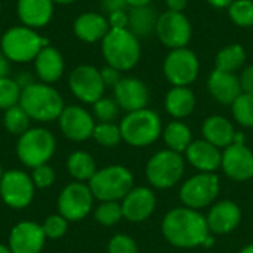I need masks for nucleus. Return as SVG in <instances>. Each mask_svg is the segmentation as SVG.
<instances>
[{"instance_id": "obj_54", "label": "nucleus", "mask_w": 253, "mask_h": 253, "mask_svg": "<svg viewBox=\"0 0 253 253\" xmlns=\"http://www.w3.org/2000/svg\"><path fill=\"white\" fill-rule=\"evenodd\" d=\"M3 173H4V172H3V169H1V166H0V179H1V176H3Z\"/></svg>"}, {"instance_id": "obj_41", "label": "nucleus", "mask_w": 253, "mask_h": 253, "mask_svg": "<svg viewBox=\"0 0 253 253\" xmlns=\"http://www.w3.org/2000/svg\"><path fill=\"white\" fill-rule=\"evenodd\" d=\"M108 253H138V246L132 237L117 234L108 243Z\"/></svg>"}, {"instance_id": "obj_48", "label": "nucleus", "mask_w": 253, "mask_h": 253, "mask_svg": "<svg viewBox=\"0 0 253 253\" xmlns=\"http://www.w3.org/2000/svg\"><path fill=\"white\" fill-rule=\"evenodd\" d=\"M10 70V61L4 56V53L0 50V79L7 77V73Z\"/></svg>"}, {"instance_id": "obj_42", "label": "nucleus", "mask_w": 253, "mask_h": 253, "mask_svg": "<svg viewBox=\"0 0 253 253\" xmlns=\"http://www.w3.org/2000/svg\"><path fill=\"white\" fill-rule=\"evenodd\" d=\"M108 19V24H110V30H125L127 28V21H129V16H127V10H116L113 13H110L107 16Z\"/></svg>"}, {"instance_id": "obj_20", "label": "nucleus", "mask_w": 253, "mask_h": 253, "mask_svg": "<svg viewBox=\"0 0 253 253\" xmlns=\"http://www.w3.org/2000/svg\"><path fill=\"white\" fill-rule=\"evenodd\" d=\"M53 0H18L16 13L22 25L30 28L46 27L53 16Z\"/></svg>"}, {"instance_id": "obj_53", "label": "nucleus", "mask_w": 253, "mask_h": 253, "mask_svg": "<svg viewBox=\"0 0 253 253\" xmlns=\"http://www.w3.org/2000/svg\"><path fill=\"white\" fill-rule=\"evenodd\" d=\"M240 253H253V245L248 246V248H245L243 251H240Z\"/></svg>"}, {"instance_id": "obj_17", "label": "nucleus", "mask_w": 253, "mask_h": 253, "mask_svg": "<svg viewBox=\"0 0 253 253\" xmlns=\"http://www.w3.org/2000/svg\"><path fill=\"white\" fill-rule=\"evenodd\" d=\"M221 166L234 181H248L253 176V153L245 142H233L222 154Z\"/></svg>"}, {"instance_id": "obj_6", "label": "nucleus", "mask_w": 253, "mask_h": 253, "mask_svg": "<svg viewBox=\"0 0 253 253\" xmlns=\"http://www.w3.org/2000/svg\"><path fill=\"white\" fill-rule=\"evenodd\" d=\"M119 126L122 139L132 147H147L162 133V120L159 114L148 108L127 113Z\"/></svg>"}, {"instance_id": "obj_30", "label": "nucleus", "mask_w": 253, "mask_h": 253, "mask_svg": "<svg viewBox=\"0 0 253 253\" xmlns=\"http://www.w3.org/2000/svg\"><path fill=\"white\" fill-rule=\"evenodd\" d=\"M246 62V50L242 44L233 43L222 47L215 58V68L227 73H236Z\"/></svg>"}, {"instance_id": "obj_5", "label": "nucleus", "mask_w": 253, "mask_h": 253, "mask_svg": "<svg viewBox=\"0 0 253 253\" xmlns=\"http://www.w3.org/2000/svg\"><path fill=\"white\" fill-rule=\"evenodd\" d=\"M87 185L95 199L101 202H119L133 188V176L129 169L114 165L96 170Z\"/></svg>"}, {"instance_id": "obj_44", "label": "nucleus", "mask_w": 253, "mask_h": 253, "mask_svg": "<svg viewBox=\"0 0 253 253\" xmlns=\"http://www.w3.org/2000/svg\"><path fill=\"white\" fill-rule=\"evenodd\" d=\"M239 80H240L242 92L243 93H251V95H253V65L246 67L242 71V76L239 77Z\"/></svg>"}, {"instance_id": "obj_23", "label": "nucleus", "mask_w": 253, "mask_h": 253, "mask_svg": "<svg viewBox=\"0 0 253 253\" xmlns=\"http://www.w3.org/2000/svg\"><path fill=\"white\" fill-rule=\"evenodd\" d=\"M33 62H34L36 76L43 83L52 84L58 82L64 74V68H65L64 56L56 47L50 44L44 46Z\"/></svg>"}, {"instance_id": "obj_3", "label": "nucleus", "mask_w": 253, "mask_h": 253, "mask_svg": "<svg viewBox=\"0 0 253 253\" xmlns=\"http://www.w3.org/2000/svg\"><path fill=\"white\" fill-rule=\"evenodd\" d=\"M49 44V40L40 36L34 28L15 25L7 28L0 39V50L15 64H27L36 59L39 52Z\"/></svg>"}, {"instance_id": "obj_39", "label": "nucleus", "mask_w": 253, "mask_h": 253, "mask_svg": "<svg viewBox=\"0 0 253 253\" xmlns=\"http://www.w3.org/2000/svg\"><path fill=\"white\" fill-rule=\"evenodd\" d=\"M42 228H43V233L46 236V239H59L62 237L65 233H67V228H68V221L59 215V213H55V215H49L44 222L42 224Z\"/></svg>"}, {"instance_id": "obj_22", "label": "nucleus", "mask_w": 253, "mask_h": 253, "mask_svg": "<svg viewBox=\"0 0 253 253\" xmlns=\"http://www.w3.org/2000/svg\"><path fill=\"white\" fill-rule=\"evenodd\" d=\"M73 31L76 37L84 43L102 42V39L110 31V24L107 16L98 12L80 13L73 22Z\"/></svg>"}, {"instance_id": "obj_21", "label": "nucleus", "mask_w": 253, "mask_h": 253, "mask_svg": "<svg viewBox=\"0 0 253 253\" xmlns=\"http://www.w3.org/2000/svg\"><path fill=\"white\" fill-rule=\"evenodd\" d=\"M208 89L215 101L225 105H231L242 93L239 77L234 73H227L216 68L208 79Z\"/></svg>"}, {"instance_id": "obj_55", "label": "nucleus", "mask_w": 253, "mask_h": 253, "mask_svg": "<svg viewBox=\"0 0 253 253\" xmlns=\"http://www.w3.org/2000/svg\"><path fill=\"white\" fill-rule=\"evenodd\" d=\"M0 10H1V1H0Z\"/></svg>"}, {"instance_id": "obj_7", "label": "nucleus", "mask_w": 253, "mask_h": 253, "mask_svg": "<svg viewBox=\"0 0 253 253\" xmlns=\"http://www.w3.org/2000/svg\"><path fill=\"white\" fill-rule=\"evenodd\" d=\"M55 136L44 127H30L19 135L16 142V156L19 162L30 169L46 165L55 154Z\"/></svg>"}, {"instance_id": "obj_2", "label": "nucleus", "mask_w": 253, "mask_h": 253, "mask_svg": "<svg viewBox=\"0 0 253 253\" xmlns=\"http://www.w3.org/2000/svg\"><path fill=\"white\" fill-rule=\"evenodd\" d=\"M19 105L31 120L43 123L58 120L65 107L61 93L43 82H34L22 89Z\"/></svg>"}, {"instance_id": "obj_10", "label": "nucleus", "mask_w": 253, "mask_h": 253, "mask_svg": "<svg viewBox=\"0 0 253 253\" xmlns=\"http://www.w3.org/2000/svg\"><path fill=\"white\" fill-rule=\"evenodd\" d=\"M34 182L31 176L19 169L6 170L0 179V197L12 209H25L34 199Z\"/></svg>"}, {"instance_id": "obj_27", "label": "nucleus", "mask_w": 253, "mask_h": 253, "mask_svg": "<svg viewBox=\"0 0 253 253\" xmlns=\"http://www.w3.org/2000/svg\"><path fill=\"white\" fill-rule=\"evenodd\" d=\"M129 21H127V30L138 39H148L153 34H156L157 27V13L154 7L148 6H139V7H130L127 12Z\"/></svg>"}, {"instance_id": "obj_28", "label": "nucleus", "mask_w": 253, "mask_h": 253, "mask_svg": "<svg viewBox=\"0 0 253 253\" xmlns=\"http://www.w3.org/2000/svg\"><path fill=\"white\" fill-rule=\"evenodd\" d=\"M166 111L175 119H184L194 111L196 96L188 86H173L165 98Z\"/></svg>"}, {"instance_id": "obj_35", "label": "nucleus", "mask_w": 253, "mask_h": 253, "mask_svg": "<svg viewBox=\"0 0 253 253\" xmlns=\"http://www.w3.org/2000/svg\"><path fill=\"white\" fill-rule=\"evenodd\" d=\"M92 138L102 147H116L122 141L120 126L114 123H98L95 125Z\"/></svg>"}, {"instance_id": "obj_38", "label": "nucleus", "mask_w": 253, "mask_h": 253, "mask_svg": "<svg viewBox=\"0 0 253 253\" xmlns=\"http://www.w3.org/2000/svg\"><path fill=\"white\" fill-rule=\"evenodd\" d=\"M93 105V116L99 120V123H113L119 114V105L114 99L102 96Z\"/></svg>"}, {"instance_id": "obj_26", "label": "nucleus", "mask_w": 253, "mask_h": 253, "mask_svg": "<svg viewBox=\"0 0 253 253\" xmlns=\"http://www.w3.org/2000/svg\"><path fill=\"white\" fill-rule=\"evenodd\" d=\"M202 133L205 136V141L211 142L212 145L218 148H227L234 142L236 130L230 120H227L222 116H211L205 120L202 126Z\"/></svg>"}, {"instance_id": "obj_46", "label": "nucleus", "mask_w": 253, "mask_h": 253, "mask_svg": "<svg viewBox=\"0 0 253 253\" xmlns=\"http://www.w3.org/2000/svg\"><path fill=\"white\" fill-rule=\"evenodd\" d=\"M165 3H166L168 10H172V12H182V10L187 7L188 0H165Z\"/></svg>"}, {"instance_id": "obj_43", "label": "nucleus", "mask_w": 253, "mask_h": 253, "mask_svg": "<svg viewBox=\"0 0 253 253\" xmlns=\"http://www.w3.org/2000/svg\"><path fill=\"white\" fill-rule=\"evenodd\" d=\"M99 71H101V77H102V80H104L105 87H107V86L114 87V86L122 80V71H119V70H116V68H113V67H110V65H105V67L101 68Z\"/></svg>"}, {"instance_id": "obj_16", "label": "nucleus", "mask_w": 253, "mask_h": 253, "mask_svg": "<svg viewBox=\"0 0 253 253\" xmlns=\"http://www.w3.org/2000/svg\"><path fill=\"white\" fill-rule=\"evenodd\" d=\"M46 242L42 225L33 221L18 222L9 234V249L12 253H40Z\"/></svg>"}, {"instance_id": "obj_51", "label": "nucleus", "mask_w": 253, "mask_h": 253, "mask_svg": "<svg viewBox=\"0 0 253 253\" xmlns=\"http://www.w3.org/2000/svg\"><path fill=\"white\" fill-rule=\"evenodd\" d=\"M76 0H53L55 4H70V3H74Z\"/></svg>"}, {"instance_id": "obj_12", "label": "nucleus", "mask_w": 253, "mask_h": 253, "mask_svg": "<svg viewBox=\"0 0 253 253\" xmlns=\"http://www.w3.org/2000/svg\"><path fill=\"white\" fill-rule=\"evenodd\" d=\"M156 36L170 50L179 49L185 47L190 43L193 36V27L182 12L165 10L159 15Z\"/></svg>"}, {"instance_id": "obj_11", "label": "nucleus", "mask_w": 253, "mask_h": 253, "mask_svg": "<svg viewBox=\"0 0 253 253\" xmlns=\"http://www.w3.org/2000/svg\"><path fill=\"white\" fill-rule=\"evenodd\" d=\"M93 194L89 185L83 182L68 184L58 197V213L68 222H77L84 219L93 206Z\"/></svg>"}, {"instance_id": "obj_45", "label": "nucleus", "mask_w": 253, "mask_h": 253, "mask_svg": "<svg viewBox=\"0 0 253 253\" xmlns=\"http://www.w3.org/2000/svg\"><path fill=\"white\" fill-rule=\"evenodd\" d=\"M99 4H101V9L110 15L116 10H125L127 3L126 0H99Z\"/></svg>"}, {"instance_id": "obj_15", "label": "nucleus", "mask_w": 253, "mask_h": 253, "mask_svg": "<svg viewBox=\"0 0 253 253\" xmlns=\"http://www.w3.org/2000/svg\"><path fill=\"white\" fill-rule=\"evenodd\" d=\"M58 122L62 135L74 142H83L92 138L93 135V129H95L93 116L80 105L64 107Z\"/></svg>"}, {"instance_id": "obj_18", "label": "nucleus", "mask_w": 253, "mask_h": 253, "mask_svg": "<svg viewBox=\"0 0 253 253\" xmlns=\"http://www.w3.org/2000/svg\"><path fill=\"white\" fill-rule=\"evenodd\" d=\"M113 89L114 101L125 111L132 113L147 107L150 95L142 80L136 77H122V80Z\"/></svg>"}, {"instance_id": "obj_37", "label": "nucleus", "mask_w": 253, "mask_h": 253, "mask_svg": "<svg viewBox=\"0 0 253 253\" xmlns=\"http://www.w3.org/2000/svg\"><path fill=\"white\" fill-rule=\"evenodd\" d=\"M122 218L123 211L119 202H101V205L95 211V219L105 227L116 225Z\"/></svg>"}, {"instance_id": "obj_19", "label": "nucleus", "mask_w": 253, "mask_h": 253, "mask_svg": "<svg viewBox=\"0 0 253 253\" xmlns=\"http://www.w3.org/2000/svg\"><path fill=\"white\" fill-rule=\"evenodd\" d=\"M156 208V196L145 187L132 188L122 203L123 218L130 222H142L151 216Z\"/></svg>"}, {"instance_id": "obj_50", "label": "nucleus", "mask_w": 253, "mask_h": 253, "mask_svg": "<svg viewBox=\"0 0 253 253\" xmlns=\"http://www.w3.org/2000/svg\"><path fill=\"white\" fill-rule=\"evenodd\" d=\"M153 0H126L127 6L130 7H139V6H148Z\"/></svg>"}, {"instance_id": "obj_24", "label": "nucleus", "mask_w": 253, "mask_h": 253, "mask_svg": "<svg viewBox=\"0 0 253 253\" xmlns=\"http://www.w3.org/2000/svg\"><path fill=\"white\" fill-rule=\"evenodd\" d=\"M240 219H242L240 208L234 202H228V200L216 203L211 209L206 218L209 231L213 234L231 233L240 224Z\"/></svg>"}, {"instance_id": "obj_40", "label": "nucleus", "mask_w": 253, "mask_h": 253, "mask_svg": "<svg viewBox=\"0 0 253 253\" xmlns=\"http://www.w3.org/2000/svg\"><path fill=\"white\" fill-rule=\"evenodd\" d=\"M31 179L34 182V187L36 188H47L50 187L53 182H55V170L52 166H49L47 163L46 165H40L34 169H31Z\"/></svg>"}, {"instance_id": "obj_49", "label": "nucleus", "mask_w": 253, "mask_h": 253, "mask_svg": "<svg viewBox=\"0 0 253 253\" xmlns=\"http://www.w3.org/2000/svg\"><path fill=\"white\" fill-rule=\"evenodd\" d=\"M211 6L216 7V9H225L228 7L234 0H206Z\"/></svg>"}, {"instance_id": "obj_9", "label": "nucleus", "mask_w": 253, "mask_h": 253, "mask_svg": "<svg viewBox=\"0 0 253 253\" xmlns=\"http://www.w3.org/2000/svg\"><path fill=\"white\" fill-rule=\"evenodd\" d=\"M199 58L188 47L172 49L163 62L165 77L173 86H190L199 77Z\"/></svg>"}, {"instance_id": "obj_31", "label": "nucleus", "mask_w": 253, "mask_h": 253, "mask_svg": "<svg viewBox=\"0 0 253 253\" xmlns=\"http://www.w3.org/2000/svg\"><path fill=\"white\" fill-rule=\"evenodd\" d=\"M165 142L169 147V150L175 151V153H184L187 151V148L190 147L191 141V130L188 129V126L179 120H175L172 123H169L165 129Z\"/></svg>"}, {"instance_id": "obj_13", "label": "nucleus", "mask_w": 253, "mask_h": 253, "mask_svg": "<svg viewBox=\"0 0 253 253\" xmlns=\"http://www.w3.org/2000/svg\"><path fill=\"white\" fill-rule=\"evenodd\" d=\"M71 93L86 104H95L104 96L105 84L101 77V71L89 64L76 67L68 79Z\"/></svg>"}, {"instance_id": "obj_25", "label": "nucleus", "mask_w": 253, "mask_h": 253, "mask_svg": "<svg viewBox=\"0 0 253 253\" xmlns=\"http://www.w3.org/2000/svg\"><path fill=\"white\" fill-rule=\"evenodd\" d=\"M185 153L188 162L196 169L208 173H213L221 166L222 162V154L219 148L205 139L191 142Z\"/></svg>"}, {"instance_id": "obj_8", "label": "nucleus", "mask_w": 253, "mask_h": 253, "mask_svg": "<svg viewBox=\"0 0 253 253\" xmlns=\"http://www.w3.org/2000/svg\"><path fill=\"white\" fill-rule=\"evenodd\" d=\"M145 175L156 188H170L176 185L184 175V160L179 153L172 150L159 151L147 163Z\"/></svg>"}, {"instance_id": "obj_4", "label": "nucleus", "mask_w": 253, "mask_h": 253, "mask_svg": "<svg viewBox=\"0 0 253 253\" xmlns=\"http://www.w3.org/2000/svg\"><path fill=\"white\" fill-rule=\"evenodd\" d=\"M101 49L107 65L119 71L132 70L141 58L139 39L135 37L127 28L110 30L102 39Z\"/></svg>"}, {"instance_id": "obj_29", "label": "nucleus", "mask_w": 253, "mask_h": 253, "mask_svg": "<svg viewBox=\"0 0 253 253\" xmlns=\"http://www.w3.org/2000/svg\"><path fill=\"white\" fill-rule=\"evenodd\" d=\"M67 170L77 182H89L96 172V165L89 153L74 151L68 156Z\"/></svg>"}, {"instance_id": "obj_32", "label": "nucleus", "mask_w": 253, "mask_h": 253, "mask_svg": "<svg viewBox=\"0 0 253 253\" xmlns=\"http://www.w3.org/2000/svg\"><path fill=\"white\" fill-rule=\"evenodd\" d=\"M30 120L31 119L19 104L7 108L3 116V125L6 130L12 135H22L24 132H27L30 129Z\"/></svg>"}, {"instance_id": "obj_33", "label": "nucleus", "mask_w": 253, "mask_h": 253, "mask_svg": "<svg viewBox=\"0 0 253 253\" xmlns=\"http://www.w3.org/2000/svg\"><path fill=\"white\" fill-rule=\"evenodd\" d=\"M227 9L230 19L237 27H253V0H234Z\"/></svg>"}, {"instance_id": "obj_1", "label": "nucleus", "mask_w": 253, "mask_h": 253, "mask_svg": "<svg viewBox=\"0 0 253 253\" xmlns=\"http://www.w3.org/2000/svg\"><path fill=\"white\" fill-rule=\"evenodd\" d=\"M162 231L170 245L184 249L205 245L211 233L206 218L187 206L168 212L163 218Z\"/></svg>"}, {"instance_id": "obj_14", "label": "nucleus", "mask_w": 253, "mask_h": 253, "mask_svg": "<svg viewBox=\"0 0 253 253\" xmlns=\"http://www.w3.org/2000/svg\"><path fill=\"white\" fill-rule=\"evenodd\" d=\"M219 193V179L215 173L202 172L190 178L181 188V200L190 209H202L209 206Z\"/></svg>"}, {"instance_id": "obj_47", "label": "nucleus", "mask_w": 253, "mask_h": 253, "mask_svg": "<svg viewBox=\"0 0 253 253\" xmlns=\"http://www.w3.org/2000/svg\"><path fill=\"white\" fill-rule=\"evenodd\" d=\"M15 82L19 84L21 89H25V87H28L30 84L34 83V79H33V76H31L30 73H19V74L15 77Z\"/></svg>"}, {"instance_id": "obj_36", "label": "nucleus", "mask_w": 253, "mask_h": 253, "mask_svg": "<svg viewBox=\"0 0 253 253\" xmlns=\"http://www.w3.org/2000/svg\"><path fill=\"white\" fill-rule=\"evenodd\" d=\"M22 89L15 82V79L1 77L0 79V110L6 111L10 107L19 104Z\"/></svg>"}, {"instance_id": "obj_34", "label": "nucleus", "mask_w": 253, "mask_h": 253, "mask_svg": "<svg viewBox=\"0 0 253 253\" xmlns=\"http://www.w3.org/2000/svg\"><path fill=\"white\" fill-rule=\"evenodd\" d=\"M233 116L245 127H253V95L240 93V96L231 104Z\"/></svg>"}, {"instance_id": "obj_52", "label": "nucleus", "mask_w": 253, "mask_h": 253, "mask_svg": "<svg viewBox=\"0 0 253 253\" xmlns=\"http://www.w3.org/2000/svg\"><path fill=\"white\" fill-rule=\"evenodd\" d=\"M0 253H12L9 246H4V245H0Z\"/></svg>"}]
</instances>
